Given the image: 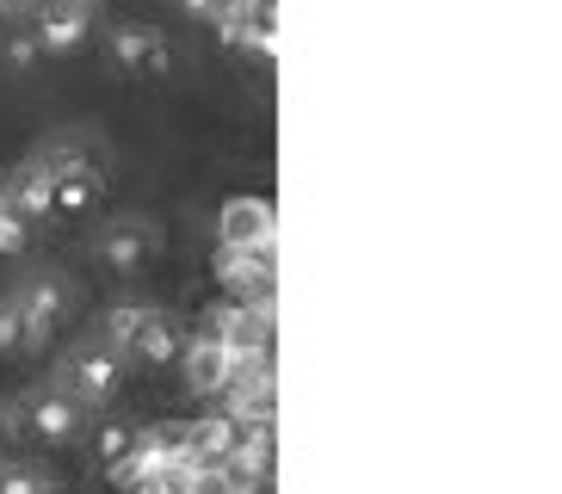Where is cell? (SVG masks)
<instances>
[{"label":"cell","mask_w":562,"mask_h":494,"mask_svg":"<svg viewBox=\"0 0 562 494\" xmlns=\"http://www.w3.org/2000/svg\"><path fill=\"white\" fill-rule=\"evenodd\" d=\"M93 19H100V0H32L25 25L37 32L44 56H68V49H81V44H87Z\"/></svg>","instance_id":"6da1fadb"},{"label":"cell","mask_w":562,"mask_h":494,"mask_svg":"<svg viewBox=\"0 0 562 494\" xmlns=\"http://www.w3.org/2000/svg\"><path fill=\"white\" fill-rule=\"evenodd\" d=\"M124 352H136L143 364H173L186 352V334L173 328V322H155V315H143V328L131 334V346Z\"/></svg>","instance_id":"7c38bea8"},{"label":"cell","mask_w":562,"mask_h":494,"mask_svg":"<svg viewBox=\"0 0 562 494\" xmlns=\"http://www.w3.org/2000/svg\"><path fill=\"white\" fill-rule=\"evenodd\" d=\"M25 433L37 445H68L81 433V402L75 395H32L25 402Z\"/></svg>","instance_id":"ba28073f"},{"label":"cell","mask_w":562,"mask_h":494,"mask_svg":"<svg viewBox=\"0 0 562 494\" xmlns=\"http://www.w3.org/2000/svg\"><path fill=\"white\" fill-rule=\"evenodd\" d=\"M7 63H13V68H37V63H44V44H37L32 25H13V32H7Z\"/></svg>","instance_id":"9a60e30c"},{"label":"cell","mask_w":562,"mask_h":494,"mask_svg":"<svg viewBox=\"0 0 562 494\" xmlns=\"http://www.w3.org/2000/svg\"><path fill=\"white\" fill-rule=\"evenodd\" d=\"M180 7L192 19H211V25H216V13H223V0H180Z\"/></svg>","instance_id":"ac0fdd59"},{"label":"cell","mask_w":562,"mask_h":494,"mask_svg":"<svg viewBox=\"0 0 562 494\" xmlns=\"http://www.w3.org/2000/svg\"><path fill=\"white\" fill-rule=\"evenodd\" d=\"M216 272H223V284H235V291H248V296L272 291V254H254V247H223Z\"/></svg>","instance_id":"30bf717a"},{"label":"cell","mask_w":562,"mask_h":494,"mask_svg":"<svg viewBox=\"0 0 562 494\" xmlns=\"http://www.w3.org/2000/svg\"><path fill=\"white\" fill-rule=\"evenodd\" d=\"M124 378V364H117V346H87L68 359V395L75 402H105Z\"/></svg>","instance_id":"52a82bcc"},{"label":"cell","mask_w":562,"mask_h":494,"mask_svg":"<svg viewBox=\"0 0 562 494\" xmlns=\"http://www.w3.org/2000/svg\"><path fill=\"white\" fill-rule=\"evenodd\" d=\"M0 494H56V489L37 476V470H7V476H0Z\"/></svg>","instance_id":"e0dca14e"},{"label":"cell","mask_w":562,"mask_h":494,"mask_svg":"<svg viewBox=\"0 0 562 494\" xmlns=\"http://www.w3.org/2000/svg\"><path fill=\"white\" fill-rule=\"evenodd\" d=\"M7 204H13L25 223H44V216H56V211H50V167L32 161L25 173H13V186H7Z\"/></svg>","instance_id":"8fae6325"},{"label":"cell","mask_w":562,"mask_h":494,"mask_svg":"<svg viewBox=\"0 0 562 494\" xmlns=\"http://www.w3.org/2000/svg\"><path fill=\"white\" fill-rule=\"evenodd\" d=\"M186 378H192V390H223V383L241 371V364H254V346H229V340H211L204 334L199 346L186 340Z\"/></svg>","instance_id":"8992f818"},{"label":"cell","mask_w":562,"mask_h":494,"mask_svg":"<svg viewBox=\"0 0 562 494\" xmlns=\"http://www.w3.org/2000/svg\"><path fill=\"white\" fill-rule=\"evenodd\" d=\"M19 315H25V334H32V346L56 340V328H63L68 315V279H56V272H37V279H25L13 291Z\"/></svg>","instance_id":"5b68a950"},{"label":"cell","mask_w":562,"mask_h":494,"mask_svg":"<svg viewBox=\"0 0 562 494\" xmlns=\"http://www.w3.org/2000/svg\"><path fill=\"white\" fill-rule=\"evenodd\" d=\"M155 254V229L149 223H112V229L100 235V260L112 266V272H143Z\"/></svg>","instance_id":"9c48e42d"},{"label":"cell","mask_w":562,"mask_h":494,"mask_svg":"<svg viewBox=\"0 0 562 494\" xmlns=\"http://www.w3.org/2000/svg\"><path fill=\"white\" fill-rule=\"evenodd\" d=\"M216 242L272 254V242H279V216H272V204H266V198H229V204L216 211Z\"/></svg>","instance_id":"277c9868"},{"label":"cell","mask_w":562,"mask_h":494,"mask_svg":"<svg viewBox=\"0 0 562 494\" xmlns=\"http://www.w3.org/2000/svg\"><path fill=\"white\" fill-rule=\"evenodd\" d=\"M105 49H112V63L124 68V75H143V81H155V75L173 68V44H167V32L136 25V19H131V25H112Z\"/></svg>","instance_id":"3957f363"},{"label":"cell","mask_w":562,"mask_h":494,"mask_svg":"<svg viewBox=\"0 0 562 494\" xmlns=\"http://www.w3.org/2000/svg\"><path fill=\"white\" fill-rule=\"evenodd\" d=\"M13 247H25V216L7 204V192H0V254H13Z\"/></svg>","instance_id":"2e32d148"},{"label":"cell","mask_w":562,"mask_h":494,"mask_svg":"<svg viewBox=\"0 0 562 494\" xmlns=\"http://www.w3.org/2000/svg\"><path fill=\"white\" fill-rule=\"evenodd\" d=\"M32 346V334H25V315H19L13 296H0V352L13 359V352H25Z\"/></svg>","instance_id":"5bb4252c"},{"label":"cell","mask_w":562,"mask_h":494,"mask_svg":"<svg viewBox=\"0 0 562 494\" xmlns=\"http://www.w3.org/2000/svg\"><path fill=\"white\" fill-rule=\"evenodd\" d=\"M0 439H7V420H0Z\"/></svg>","instance_id":"ffe728a7"},{"label":"cell","mask_w":562,"mask_h":494,"mask_svg":"<svg viewBox=\"0 0 562 494\" xmlns=\"http://www.w3.org/2000/svg\"><path fill=\"white\" fill-rule=\"evenodd\" d=\"M25 13H32V0H0V25H19Z\"/></svg>","instance_id":"d6986e66"},{"label":"cell","mask_w":562,"mask_h":494,"mask_svg":"<svg viewBox=\"0 0 562 494\" xmlns=\"http://www.w3.org/2000/svg\"><path fill=\"white\" fill-rule=\"evenodd\" d=\"M136 439H143L136 427H100V439H93V445H100V463L112 470V476H117V463L136 451Z\"/></svg>","instance_id":"4fadbf2b"},{"label":"cell","mask_w":562,"mask_h":494,"mask_svg":"<svg viewBox=\"0 0 562 494\" xmlns=\"http://www.w3.org/2000/svg\"><path fill=\"white\" fill-rule=\"evenodd\" d=\"M50 167V211L56 216H87L105 192V173L87 155H44Z\"/></svg>","instance_id":"7a4b0ae2"}]
</instances>
